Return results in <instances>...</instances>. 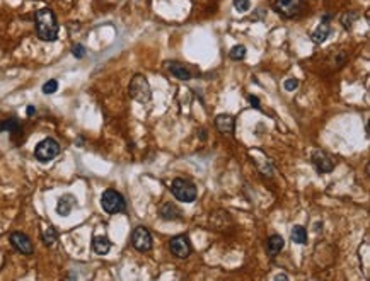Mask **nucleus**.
I'll return each instance as SVG.
<instances>
[{"mask_svg":"<svg viewBox=\"0 0 370 281\" xmlns=\"http://www.w3.org/2000/svg\"><path fill=\"white\" fill-rule=\"evenodd\" d=\"M36 32L41 41H55L58 38V22L52 9H40L34 14Z\"/></svg>","mask_w":370,"mask_h":281,"instance_id":"nucleus-1","label":"nucleus"},{"mask_svg":"<svg viewBox=\"0 0 370 281\" xmlns=\"http://www.w3.org/2000/svg\"><path fill=\"white\" fill-rule=\"evenodd\" d=\"M128 92L136 102H148L152 97L150 85H148V80L144 75H135L132 78L130 85H128Z\"/></svg>","mask_w":370,"mask_h":281,"instance_id":"nucleus-2","label":"nucleus"},{"mask_svg":"<svg viewBox=\"0 0 370 281\" xmlns=\"http://www.w3.org/2000/svg\"><path fill=\"white\" fill-rule=\"evenodd\" d=\"M171 191L174 194V198L182 201V203H193L198 196L194 184L190 183V181H186V179H180V177L172 181Z\"/></svg>","mask_w":370,"mask_h":281,"instance_id":"nucleus-3","label":"nucleus"},{"mask_svg":"<svg viewBox=\"0 0 370 281\" xmlns=\"http://www.w3.org/2000/svg\"><path fill=\"white\" fill-rule=\"evenodd\" d=\"M101 206L106 213L114 215V213L123 212L126 205H124V198L118 191H114V189H106L101 196Z\"/></svg>","mask_w":370,"mask_h":281,"instance_id":"nucleus-4","label":"nucleus"},{"mask_svg":"<svg viewBox=\"0 0 370 281\" xmlns=\"http://www.w3.org/2000/svg\"><path fill=\"white\" fill-rule=\"evenodd\" d=\"M58 154H60V145H58V142L53 138H44L43 142H40L38 145H36V150H34V155L40 162H50V160L55 159Z\"/></svg>","mask_w":370,"mask_h":281,"instance_id":"nucleus-5","label":"nucleus"},{"mask_svg":"<svg viewBox=\"0 0 370 281\" xmlns=\"http://www.w3.org/2000/svg\"><path fill=\"white\" fill-rule=\"evenodd\" d=\"M132 246L138 252H148L152 249V235L145 227H136L132 234Z\"/></svg>","mask_w":370,"mask_h":281,"instance_id":"nucleus-6","label":"nucleus"},{"mask_svg":"<svg viewBox=\"0 0 370 281\" xmlns=\"http://www.w3.org/2000/svg\"><path fill=\"white\" fill-rule=\"evenodd\" d=\"M304 0H275V10L284 17H297L302 12Z\"/></svg>","mask_w":370,"mask_h":281,"instance_id":"nucleus-7","label":"nucleus"},{"mask_svg":"<svg viewBox=\"0 0 370 281\" xmlns=\"http://www.w3.org/2000/svg\"><path fill=\"white\" fill-rule=\"evenodd\" d=\"M169 249H171V252L176 258L186 259L191 254V244L186 235H176V237H172L171 242H169Z\"/></svg>","mask_w":370,"mask_h":281,"instance_id":"nucleus-8","label":"nucleus"},{"mask_svg":"<svg viewBox=\"0 0 370 281\" xmlns=\"http://www.w3.org/2000/svg\"><path fill=\"white\" fill-rule=\"evenodd\" d=\"M10 244H12V247H14L16 251H19V252H20V254L29 256V254H32V251H34L31 239H29L28 235H26V234H22V232H14V234H10Z\"/></svg>","mask_w":370,"mask_h":281,"instance_id":"nucleus-9","label":"nucleus"},{"mask_svg":"<svg viewBox=\"0 0 370 281\" xmlns=\"http://www.w3.org/2000/svg\"><path fill=\"white\" fill-rule=\"evenodd\" d=\"M312 164L318 169V172H331L334 167V162L331 160V157L324 150H314L312 154Z\"/></svg>","mask_w":370,"mask_h":281,"instance_id":"nucleus-10","label":"nucleus"},{"mask_svg":"<svg viewBox=\"0 0 370 281\" xmlns=\"http://www.w3.org/2000/svg\"><path fill=\"white\" fill-rule=\"evenodd\" d=\"M76 206H77L76 196H72V194H64L56 203V213L60 215V217H68Z\"/></svg>","mask_w":370,"mask_h":281,"instance_id":"nucleus-11","label":"nucleus"},{"mask_svg":"<svg viewBox=\"0 0 370 281\" xmlns=\"http://www.w3.org/2000/svg\"><path fill=\"white\" fill-rule=\"evenodd\" d=\"M215 126H217V130L220 133L232 135L236 130V119L234 116H230V114H218V116L215 118Z\"/></svg>","mask_w":370,"mask_h":281,"instance_id":"nucleus-12","label":"nucleus"},{"mask_svg":"<svg viewBox=\"0 0 370 281\" xmlns=\"http://www.w3.org/2000/svg\"><path fill=\"white\" fill-rule=\"evenodd\" d=\"M330 32H331L330 17H328V15H324L321 24H319V26L316 27V31L312 32V41H314V43H322V41L330 36Z\"/></svg>","mask_w":370,"mask_h":281,"instance_id":"nucleus-13","label":"nucleus"},{"mask_svg":"<svg viewBox=\"0 0 370 281\" xmlns=\"http://www.w3.org/2000/svg\"><path fill=\"white\" fill-rule=\"evenodd\" d=\"M266 247H268V254L272 256V258H275V256L280 254L285 247L284 237H280V235H272V237L266 241Z\"/></svg>","mask_w":370,"mask_h":281,"instance_id":"nucleus-14","label":"nucleus"},{"mask_svg":"<svg viewBox=\"0 0 370 281\" xmlns=\"http://www.w3.org/2000/svg\"><path fill=\"white\" fill-rule=\"evenodd\" d=\"M110 249H111V242L106 235H96V237L92 239V251L96 252V254L104 256L110 252Z\"/></svg>","mask_w":370,"mask_h":281,"instance_id":"nucleus-15","label":"nucleus"},{"mask_svg":"<svg viewBox=\"0 0 370 281\" xmlns=\"http://www.w3.org/2000/svg\"><path fill=\"white\" fill-rule=\"evenodd\" d=\"M160 217L164 218V220H180V218H181V212H180V208H178L176 205L166 203L160 208Z\"/></svg>","mask_w":370,"mask_h":281,"instance_id":"nucleus-16","label":"nucleus"},{"mask_svg":"<svg viewBox=\"0 0 370 281\" xmlns=\"http://www.w3.org/2000/svg\"><path fill=\"white\" fill-rule=\"evenodd\" d=\"M169 72H171L176 78H180V80H190L191 78V72L181 63H174V61L169 63Z\"/></svg>","mask_w":370,"mask_h":281,"instance_id":"nucleus-17","label":"nucleus"},{"mask_svg":"<svg viewBox=\"0 0 370 281\" xmlns=\"http://www.w3.org/2000/svg\"><path fill=\"white\" fill-rule=\"evenodd\" d=\"M41 239H43V242L46 244L48 247H52L53 244L58 241V234H56V230L53 229V227H48V229L43 230V234H41Z\"/></svg>","mask_w":370,"mask_h":281,"instance_id":"nucleus-18","label":"nucleus"},{"mask_svg":"<svg viewBox=\"0 0 370 281\" xmlns=\"http://www.w3.org/2000/svg\"><path fill=\"white\" fill-rule=\"evenodd\" d=\"M292 241L294 242H297V244H307V232H306V229L304 227H300V225H295L294 227V230H292Z\"/></svg>","mask_w":370,"mask_h":281,"instance_id":"nucleus-19","label":"nucleus"},{"mask_svg":"<svg viewBox=\"0 0 370 281\" xmlns=\"http://www.w3.org/2000/svg\"><path fill=\"white\" fill-rule=\"evenodd\" d=\"M20 126L18 119H7L0 125V131H10V133H19Z\"/></svg>","mask_w":370,"mask_h":281,"instance_id":"nucleus-20","label":"nucleus"},{"mask_svg":"<svg viewBox=\"0 0 370 281\" xmlns=\"http://www.w3.org/2000/svg\"><path fill=\"white\" fill-rule=\"evenodd\" d=\"M228 56H230L232 60H236V61L244 60V58H246V46H242V44H238V46H234V48L230 49Z\"/></svg>","mask_w":370,"mask_h":281,"instance_id":"nucleus-21","label":"nucleus"},{"mask_svg":"<svg viewBox=\"0 0 370 281\" xmlns=\"http://www.w3.org/2000/svg\"><path fill=\"white\" fill-rule=\"evenodd\" d=\"M58 90V82L55 80V78H52V80L44 82L43 85V92L46 94V96H50V94H55Z\"/></svg>","mask_w":370,"mask_h":281,"instance_id":"nucleus-22","label":"nucleus"},{"mask_svg":"<svg viewBox=\"0 0 370 281\" xmlns=\"http://www.w3.org/2000/svg\"><path fill=\"white\" fill-rule=\"evenodd\" d=\"M249 5H251V2L249 0H234V7L238 12H246L249 10Z\"/></svg>","mask_w":370,"mask_h":281,"instance_id":"nucleus-23","label":"nucleus"},{"mask_svg":"<svg viewBox=\"0 0 370 281\" xmlns=\"http://www.w3.org/2000/svg\"><path fill=\"white\" fill-rule=\"evenodd\" d=\"M284 87H285V90H295L298 87V80L297 78H286V80L284 82Z\"/></svg>","mask_w":370,"mask_h":281,"instance_id":"nucleus-24","label":"nucleus"},{"mask_svg":"<svg viewBox=\"0 0 370 281\" xmlns=\"http://www.w3.org/2000/svg\"><path fill=\"white\" fill-rule=\"evenodd\" d=\"M72 53L76 58H84L86 56V48L82 46V44H76V46L72 48Z\"/></svg>","mask_w":370,"mask_h":281,"instance_id":"nucleus-25","label":"nucleus"},{"mask_svg":"<svg viewBox=\"0 0 370 281\" xmlns=\"http://www.w3.org/2000/svg\"><path fill=\"white\" fill-rule=\"evenodd\" d=\"M249 101H251V104H254V107H260V101H258V97L249 96Z\"/></svg>","mask_w":370,"mask_h":281,"instance_id":"nucleus-26","label":"nucleus"},{"mask_svg":"<svg viewBox=\"0 0 370 281\" xmlns=\"http://www.w3.org/2000/svg\"><path fill=\"white\" fill-rule=\"evenodd\" d=\"M26 113H28V116H32V114H34V113H36V109H34V106H28V111H26Z\"/></svg>","mask_w":370,"mask_h":281,"instance_id":"nucleus-27","label":"nucleus"},{"mask_svg":"<svg viewBox=\"0 0 370 281\" xmlns=\"http://www.w3.org/2000/svg\"><path fill=\"white\" fill-rule=\"evenodd\" d=\"M276 280H286V276H285V275H278V276H276Z\"/></svg>","mask_w":370,"mask_h":281,"instance_id":"nucleus-28","label":"nucleus"}]
</instances>
